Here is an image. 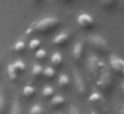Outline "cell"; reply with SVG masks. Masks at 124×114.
<instances>
[{
	"instance_id": "9c48e42d",
	"label": "cell",
	"mask_w": 124,
	"mask_h": 114,
	"mask_svg": "<svg viewBox=\"0 0 124 114\" xmlns=\"http://www.w3.org/2000/svg\"><path fill=\"white\" fill-rule=\"evenodd\" d=\"M83 54H84V45L81 41H79L78 44L73 47V50H72V56H73V60L80 62L81 58H83Z\"/></svg>"
},
{
	"instance_id": "4dcf8cb0",
	"label": "cell",
	"mask_w": 124,
	"mask_h": 114,
	"mask_svg": "<svg viewBox=\"0 0 124 114\" xmlns=\"http://www.w3.org/2000/svg\"><path fill=\"white\" fill-rule=\"evenodd\" d=\"M89 114H97V113H96V111H95V110H92V111H91V113H89Z\"/></svg>"
},
{
	"instance_id": "83f0119b",
	"label": "cell",
	"mask_w": 124,
	"mask_h": 114,
	"mask_svg": "<svg viewBox=\"0 0 124 114\" xmlns=\"http://www.w3.org/2000/svg\"><path fill=\"white\" fill-rule=\"evenodd\" d=\"M117 114H124V103L121 106H119V109H117Z\"/></svg>"
},
{
	"instance_id": "8fae6325",
	"label": "cell",
	"mask_w": 124,
	"mask_h": 114,
	"mask_svg": "<svg viewBox=\"0 0 124 114\" xmlns=\"http://www.w3.org/2000/svg\"><path fill=\"white\" fill-rule=\"evenodd\" d=\"M51 105L54 106V107H56V109L63 107V106L65 105L64 97H63V95H54V97H52V100H51Z\"/></svg>"
},
{
	"instance_id": "e575fe53",
	"label": "cell",
	"mask_w": 124,
	"mask_h": 114,
	"mask_svg": "<svg viewBox=\"0 0 124 114\" xmlns=\"http://www.w3.org/2000/svg\"><path fill=\"white\" fill-rule=\"evenodd\" d=\"M123 77H124V74H123Z\"/></svg>"
},
{
	"instance_id": "3957f363",
	"label": "cell",
	"mask_w": 124,
	"mask_h": 114,
	"mask_svg": "<svg viewBox=\"0 0 124 114\" xmlns=\"http://www.w3.org/2000/svg\"><path fill=\"white\" fill-rule=\"evenodd\" d=\"M87 66H88L89 74H91L93 78H97V77L101 74V72L104 70V69H107V68H105V65L101 62V60H100L97 56H95V54H91L88 57Z\"/></svg>"
},
{
	"instance_id": "d4e9b609",
	"label": "cell",
	"mask_w": 124,
	"mask_h": 114,
	"mask_svg": "<svg viewBox=\"0 0 124 114\" xmlns=\"http://www.w3.org/2000/svg\"><path fill=\"white\" fill-rule=\"evenodd\" d=\"M35 57L38 58L39 61H43V60H46V57H47V52L44 49H38L35 53Z\"/></svg>"
},
{
	"instance_id": "6da1fadb",
	"label": "cell",
	"mask_w": 124,
	"mask_h": 114,
	"mask_svg": "<svg viewBox=\"0 0 124 114\" xmlns=\"http://www.w3.org/2000/svg\"><path fill=\"white\" fill-rule=\"evenodd\" d=\"M62 24V21L56 17H46L41 20L36 21L31 25V28L27 31V34L31 33H41V34H47L54 32L55 29H57Z\"/></svg>"
},
{
	"instance_id": "ac0fdd59",
	"label": "cell",
	"mask_w": 124,
	"mask_h": 114,
	"mask_svg": "<svg viewBox=\"0 0 124 114\" xmlns=\"http://www.w3.org/2000/svg\"><path fill=\"white\" fill-rule=\"evenodd\" d=\"M11 114H23V109H22V105H20V101L17 97H15L14 102H12Z\"/></svg>"
},
{
	"instance_id": "7a4b0ae2",
	"label": "cell",
	"mask_w": 124,
	"mask_h": 114,
	"mask_svg": "<svg viewBox=\"0 0 124 114\" xmlns=\"http://www.w3.org/2000/svg\"><path fill=\"white\" fill-rule=\"evenodd\" d=\"M88 44L91 45V48L97 52L100 56H109L111 54V48L109 44L107 42V40L104 37L99 36V34H92L88 37Z\"/></svg>"
},
{
	"instance_id": "d6986e66",
	"label": "cell",
	"mask_w": 124,
	"mask_h": 114,
	"mask_svg": "<svg viewBox=\"0 0 124 114\" xmlns=\"http://www.w3.org/2000/svg\"><path fill=\"white\" fill-rule=\"evenodd\" d=\"M12 66H14L15 72H16L17 74H20V73H24V72H25V69H27V65H25V64L23 62L22 60H17V61H15V62L12 64Z\"/></svg>"
},
{
	"instance_id": "2e32d148",
	"label": "cell",
	"mask_w": 124,
	"mask_h": 114,
	"mask_svg": "<svg viewBox=\"0 0 124 114\" xmlns=\"http://www.w3.org/2000/svg\"><path fill=\"white\" fill-rule=\"evenodd\" d=\"M43 76L46 80H48V81H52V80L56 77V70H55L54 68H51V66H46L43 70Z\"/></svg>"
},
{
	"instance_id": "8992f818",
	"label": "cell",
	"mask_w": 124,
	"mask_h": 114,
	"mask_svg": "<svg viewBox=\"0 0 124 114\" xmlns=\"http://www.w3.org/2000/svg\"><path fill=\"white\" fill-rule=\"evenodd\" d=\"M76 21H78V25L80 27L81 29H84V31H91V29L95 28L93 17H92L91 15H88V13H85V12L79 13Z\"/></svg>"
},
{
	"instance_id": "e0dca14e",
	"label": "cell",
	"mask_w": 124,
	"mask_h": 114,
	"mask_svg": "<svg viewBox=\"0 0 124 114\" xmlns=\"http://www.w3.org/2000/svg\"><path fill=\"white\" fill-rule=\"evenodd\" d=\"M51 64L55 66V68H60L63 65V57L60 53H54L51 56Z\"/></svg>"
},
{
	"instance_id": "5b68a950",
	"label": "cell",
	"mask_w": 124,
	"mask_h": 114,
	"mask_svg": "<svg viewBox=\"0 0 124 114\" xmlns=\"http://www.w3.org/2000/svg\"><path fill=\"white\" fill-rule=\"evenodd\" d=\"M72 74H73V81H75L76 93H78L80 97H84V95H85V93H87V84H85V80L83 78V76H81L80 72H79L76 68H73Z\"/></svg>"
},
{
	"instance_id": "5bb4252c",
	"label": "cell",
	"mask_w": 124,
	"mask_h": 114,
	"mask_svg": "<svg viewBox=\"0 0 124 114\" xmlns=\"http://www.w3.org/2000/svg\"><path fill=\"white\" fill-rule=\"evenodd\" d=\"M70 77L67 74H60L59 76V86L62 87V90H68L70 87Z\"/></svg>"
},
{
	"instance_id": "277c9868",
	"label": "cell",
	"mask_w": 124,
	"mask_h": 114,
	"mask_svg": "<svg viewBox=\"0 0 124 114\" xmlns=\"http://www.w3.org/2000/svg\"><path fill=\"white\" fill-rule=\"evenodd\" d=\"M97 78L99 80H97V82H96V86L99 87L101 92L109 93L111 89H112V85H113V78H112V74L109 73V70H108V69H104Z\"/></svg>"
},
{
	"instance_id": "7402d4cb",
	"label": "cell",
	"mask_w": 124,
	"mask_h": 114,
	"mask_svg": "<svg viewBox=\"0 0 124 114\" xmlns=\"http://www.w3.org/2000/svg\"><path fill=\"white\" fill-rule=\"evenodd\" d=\"M4 113H6V94L3 89H0V114Z\"/></svg>"
},
{
	"instance_id": "cb8c5ba5",
	"label": "cell",
	"mask_w": 124,
	"mask_h": 114,
	"mask_svg": "<svg viewBox=\"0 0 124 114\" xmlns=\"http://www.w3.org/2000/svg\"><path fill=\"white\" fill-rule=\"evenodd\" d=\"M40 45H41L40 40L35 39V40H31V41H30V44H28V48H30L31 50H38L39 48H40Z\"/></svg>"
},
{
	"instance_id": "44dd1931",
	"label": "cell",
	"mask_w": 124,
	"mask_h": 114,
	"mask_svg": "<svg viewBox=\"0 0 124 114\" xmlns=\"http://www.w3.org/2000/svg\"><path fill=\"white\" fill-rule=\"evenodd\" d=\"M100 4L104 9H112L117 4V0H100Z\"/></svg>"
},
{
	"instance_id": "484cf974",
	"label": "cell",
	"mask_w": 124,
	"mask_h": 114,
	"mask_svg": "<svg viewBox=\"0 0 124 114\" xmlns=\"http://www.w3.org/2000/svg\"><path fill=\"white\" fill-rule=\"evenodd\" d=\"M30 114H44V110L40 105H33L30 110Z\"/></svg>"
},
{
	"instance_id": "603a6c76",
	"label": "cell",
	"mask_w": 124,
	"mask_h": 114,
	"mask_svg": "<svg viewBox=\"0 0 124 114\" xmlns=\"http://www.w3.org/2000/svg\"><path fill=\"white\" fill-rule=\"evenodd\" d=\"M41 93H43V95L46 98H52L55 95V92H54V89H52V86H44Z\"/></svg>"
},
{
	"instance_id": "f1b7e54d",
	"label": "cell",
	"mask_w": 124,
	"mask_h": 114,
	"mask_svg": "<svg viewBox=\"0 0 124 114\" xmlns=\"http://www.w3.org/2000/svg\"><path fill=\"white\" fill-rule=\"evenodd\" d=\"M35 3H38V4H41V3H44V0H33Z\"/></svg>"
},
{
	"instance_id": "9a60e30c",
	"label": "cell",
	"mask_w": 124,
	"mask_h": 114,
	"mask_svg": "<svg viewBox=\"0 0 124 114\" xmlns=\"http://www.w3.org/2000/svg\"><path fill=\"white\" fill-rule=\"evenodd\" d=\"M43 70L44 66L39 65V64H35L32 66V80H39L41 76H43Z\"/></svg>"
},
{
	"instance_id": "d6a6232c",
	"label": "cell",
	"mask_w": 124,
	"mask_h": 114,
	"mask_svg": "<svg viewBox=\"0 0 124 114\" xmlns=\"http://www.w3.org/2000/svg\"><path fill=\"white\" fill-rule=\"evenodd\" d=\"M0 68H1V58H0Z\"/></svg>"
},
{
	"instance_id": "4fadbf2b",
	"label": "cell",
	"mask_w": 124,
	"mask_h": 114,
	"mask_svg": "<svg viewBox=\"0 0 124 114\" xmlns=\"http://www.w3.org/2000/svg\"><path fill=\"white\" fill-rule=\"evenodd\" d=\"M25 49H27V44H25L23 40H19V41L15 42V45H12V50H14V52H16V53H19V54L24 53Z\"/></svg>"
},
{
	"instance_id": "52a82bcc",
	"label": "cell",
	"mask_w": 124,
	"mask_h": 114,
	"mask_svg": "<svg viewBox=\"0 0 124 114\" xmlns=\"http://www.w3.org/2000/svg\"><path fill=\"white\" fill-rule=\"evenodd\" d=\"M109 68L112 69V72L117 76H123L124 74V60L120 58L116 54H109Z\"/></svg>"
},
{
	"instance_id": "ffe728a7",
	"label": "cell",
	"mask_w": 124,
	"mask_h": 114,
	"mask_svg": "<svg viewBox=\"0 0 124 114\" xmlns=\"http://www.w3.org/2000/svg\"><path fill=\"white\" fill-rule=\"evenodd\" d=\"M7 74H8L9 80H11L12 82H17V80H19V74L15 72L14 66H12V64H9L8 68H7Z\"/></svg>"
},
{
	"instance_id": "ba28073f",
	"label": "cell",
	"mask_w": 124,
	"mask_h": 114,
	"mask_svg": "<svg viewBox=\"0 0 124 114\" xmlns=\"http://www.w3.org/2000/svg\"><path fill=\"white\" fill-rule=\"evenodd\" d=\"M70 41H71V32L64 31V32H60V33L52 40V44H54L55 47L62 48V47H64V45H67Z\"/></svg>"
},
{
	"instance_id": "7c38bea8",
	"label": "cell",
	"mask_w": 124,
	"mask_h": 114,
	"mask_svg": "<svg viewBox=\"0 0 124 114\" xmlns=\"http://www.w3.org/2000/svg\"><path fill=\"white\" fill-rule=\"evenodd\" d=\"M36 94V89L35 86H32V85H27V86L23 87V95H24L27 100H31V98H33Z\"/></svg>"
},
{
	"instance_id": "f546056e",
	"label": "cell",
	"mask_w": 124,
	"mask_h": 114,
	"mask_svg": "<svg viewBox=\"0 0 124 114\" xmlns=\"http://www.w3.org/2000/svg\"><path fill=\"white\" fill-rule=\"evenodd\" d=\"M120 87H121V92H123V94H124V82L121 84V86H120Z\"/></svg>"
},
{
	"instance_id": "30bf717a",
	"label": "cell",
	"mask_w": 124,
	"mask_h": 114,
	"mask_svg": "<svg viewBox=\"0 0 124 114\" xmlns=\"http://www.w3.org/2000/svg\"><path fill=\"white\" fill-rule=\"evenodd\" d=\"M89 102L95 103V105H97V106H101L105 110V100L100 93H92V94L89 95Z\"/></svg>"
},
{
	"instance_id": "4316f807",
	"label": "cell",
	"mask_w": 124,
	"mask_h": 114,
	"mask_svg": "<svg viewBox=\"0 0 124 114\" xmlns=\"http://www.w3.org/2000/svg\"><path fill=\"white\" fill-rule=\"evenodd\" d=\"M68 114H81V110L75 105H71L70 106V110H68Z\"/></svg>"
},
{
	"instance_id": "1f68e13d",
	"label": "cell",
	"mask_w": 124,
	"mask_h": 114,
	"mask_svg": "<svg viewBox=\"0 0 124 114\" xmlns=\"http://www.w3.org/2000/svg\"><path fill=\"white\" fill-rule=\"evenodd\" d=\"M60 1H64V3H68V1H71V0H60Z\"/></svg>"
},
{
	"instance_id": "836d02e7",
	"label": "cell",
	"mask_w": 124,
	"mask_h": 114,
	"mask_svg": "<svg viewBox=\"0 0 124 114\" xmlns=\"http://www.w3.org/2000/svg\"><path fill=\"white\" fill-rule=\"evenodd\" d=\"M121 4H123V7H124V0H123V1H121Z\"/></svg>"
}]
</instances>
